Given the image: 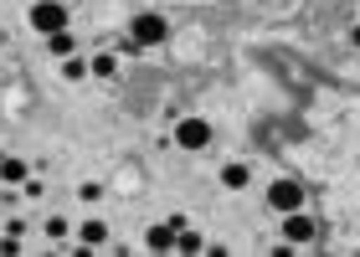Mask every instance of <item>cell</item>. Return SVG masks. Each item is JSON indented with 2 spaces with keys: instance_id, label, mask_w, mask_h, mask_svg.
<instances>
[{
  "instance_id": "cell-1",
  "label": "cell",
  "mask_w": 360,
  "mask_h": 257,
  "mask_svg": "<svg viewBox=\"0 0 360 257\" xmlns=\"http://www.w3.org/2000/svg\"><path fill=\"white\" fill-rule=\"evenodd\" d=\"M129 37L139 46H160V41H170V21L160 11H139L134 21H129Z\"/></svg>"
},
{
  "instance_id": "cell-2",
  "label": "cell",
  "mask_w": 360,
  "mask_h": 257,
  "mask_svg": "<svg viewBox=\"0 0 360 257\" xmlns=\"http://www.w3.org/2000/svg\"><path fill=\"white\" fill-rule=\"evenodd\" d=\"M263 201L273 206L278 216H288V211H304V185H299V180H288V175H283V180H273V185L263 190Z\"/></svg>"
},
{
  "instance_id": "cell-3",
  "label": "cell",
  "mask_w": 360,
  "mask_h": 257,
  "mask_svg": "<svg viewBox=\"0 0 360 257\" xmlns=\"http://www.w3.org/2000/svg\"><path fill=\"white\" fill-rule=\"evenodd\" d=\"M31 26H37L41 37H52V31L68 26V6H62V0H31Z\"/></svg>"
},
{
  "instance_id": "cell-4",
  "label": "cell",
  "mask_w": 360,
  "mask_h": 257,
  "mask_svg": "<svg viewBox=\"0 0 360 257\" xmlns=\"http://www.w3.org/2000/svg\"><path fill=\"white\" fill-rule=\"evenodd\" d=\"M170 139L180 144V150L195 154V150H206V144H211V124H206V119H180V124L170 128Z\"/></svg>"
},
{
  "instance_id": "cell-5",
  "label": "cell",
  "mask_w": 360,
  "mask_h": 257,
  "mask_svg": "<svg viewBox=\"0 0 360 257\" xmlns=\"http://www.w3.org/2000/svg\"><path fill=\"white\" fill-rule=\"evenodd\" d=\"M283 237H288L293 247H309V242H314V216L288 211V216H283Z\"/></svg>"
},
{
  "instance_id": "cell-6",
  "label": "cell",
  "mask_w": 360,
  "mask_h": 257,
  "mask_svg": "<svg viewBox=\"0 0 360 257\" xmlns=\"http://www.w3.org/2000/svg\"><path fill=\"white\" fill-rule=\"evenodd\" d=\"M31 159H15V154H0V185H26L31 180Z\"/></svg>"
},
{
  "instance_id": "cell-7",
  "label": "cell",
  "mask_w": 360,
  "mask_h": 257,
  "mask_svg": "<svg viewBox=\"0 0 360 257\" xmlns=\"http://www.w3.org/2000/svg\"><path fill=\"white\" fill-rule=\"evenodd\" d=\"M175 227H170V221H155V227L150 232H144V252H175Z\"/></svg>"
},
{
  "instance_id": "cell-8",
  "label": "cell",
  "mask_w": 360,
  "mask_h": 257,
  "mask_svg": "<svg viewBox=\"0 0 360 257\" xmlns=\"http://www.w3.org/2000/svg\"><path fill=\"white\" fill-rule=\"evenodd\" d=\"M221 185H226V190H248V185H252V165H242V159L221 165Z\"/></svg>"
},
{
  "instance_id": "cell-9",
  "label": "cell",
  "mask_w": 360,
  "mask_h": 257,
  "mask_svg": "<svg viewBox=\"0 0 360 257\" xmlns=\"http://www.w3.org/2000/svg\"><path fill=\"white\" fill-rule=\"evenodd\" d=\"M46 52H52V57H77V37L62 26V31H52V37H46Z\"/></svg>"
},
{
  "instance_id": "cell-10",
  "label": "cell",
  "mask_w": 360,
  "mask_h": 257,
  "mask_svg": "<svg viewBox=\"0 0 360 257\" xmlns=\"http://www.w3.org/2000/svg\"><path fill=\"white\" fill-rule=\"evenodd\" d=\"M77 242H83V247H103L108 242V227H103V221H83V227H77Z\"/></svg>"
},
{
  "instance_id": "cell-11",
  "label": "cell",
  "mask_w": 360,
  "mask_h": 257,
  "mask_svg": "<svg viewBox=\"0 0 360 257\" xmlns=\"http://www.w3.org/2000/svg\"><path fill=\"white\" fill-rule=\"evenodd\" d=\"M175 252H186V257H195V252H206V237L186 227V232H180V237H175Z\"/></svg>"
},
{
  "instance_id": "cell-12",
  "label": "cell",
  "mask_w": 360,
  "mask_h": 257,
  "mask_svg": "<svg viewBox=\"0 0 360 257\" xmlns=\"http://www.w3.org/2000/svg\"><path fill=\"white\" fill-rule=\"evenodd\" d=\"M93 67H88V57H62V77H68V83H83Z\"/></svg>"
},
{
  "instance_id": "cell-13",
  "label": "cell",
  "mask_w": 360,
  "mask_h": 257,
  "mask_svg": "<svg viewBox=\"0 0 360 257\" xmlns=\"http://www.w3.org/2000/svg\"><path fill=\"white\" fill-rule=\"evenodd\" d=\"M88 67H93V77H113V72H119V52H98Z\"/></svg>"
},
{
  "instance_id": "cell-14",
  "label": "cell",
  "mask_w": 360,
  "mask_h": 257,
  "mask_svg": "<svg viewBox=\"0 0 360 257\" xmlns=\"http://www.w3.org/2000/svg\"><path fill=\"white\" fill-rule=\"evenodd\" d=\"M46 237H52V242H62V237H68V221H62V216H46Z\"/></svg>"
},
{
  "instance_id": "cell-15",
  "label": "cell",
  "mask_w": 360,
  "mask_h": 257,
  "mask_svg": "<svg viewBox=\"0 0 360 257\" xmlns=\"http://www.w3.org/2000/svg\"><path fill=\"white\" fill-rule=\"evenodd\" d=\"M113 52H119V57H139V52H144V46H139L134 37H124V41H113Z\"/></svg>"
},
{
  "instance_id": "cell-16",
  "label": "cell",
  "mask_w": 360,
  "mask_h": 257,
  "mask_svg": "<svg viewBox=\"0 0 360 257\" xmlns=\"http://www.w3.org/2000/svg\"><path fill=\"white\" fill-rule=\"evenodd\" d=\"M350 46H360V26H350Z\"/></svg>"
}]
</instances>
